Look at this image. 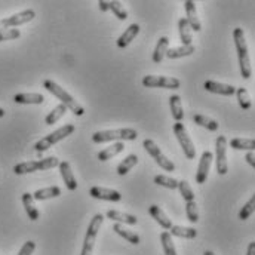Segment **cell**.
I'll list each match as a JSON object with an SVG mask.
<instances>
[{
    "instance_id": "6da1fadb",
    "label": "cell",
    "mask_w": 255,
    "mask_h": 255,
    "mask_svg": "<svg viewBox=\"0 0 255 255\" xmlns=\"http://www.w3.org/2000/svg\"><path fill=\"white\" fill-rule=\"evenodd\" d=\"M233 39H235V46L238 51L241 74L244 79L248 80L253 76V67H251V60H250V54H248V45L245 40V33L241 27H236L233 30Z\"/></svg>"
},
{
    "instance_id": "7a4b0ae2",
    "label": "cell",
    "mask_w": 255,
    "mask_h": 255,
    "mask_svg": "<svg viewBox=\"0 0 255 255\" xmlns=\"http://www.w3.org/2000/svg\"><path fill=\"white\" fill-rule=\"evenodd\" d=\"M43 88L48 91V92H51L54 97H57L60 101H61V104L65 106V109H68L74 116H83L85 115V109L67 92V91H64V88H61L58 83H55L54 80H51V79H46L45 82H43Z\"/></svg>"
},
{
    "instance_id": "3957f363",
    "label": "cell",
    "mask_w": 255,
    "mask_h": 255,
    "mask_svg": "<svg viewBox=\"0 0 255 255\" xmlns=\"http://www.w3.org/2000/svg\"><path fill=\"white\" fill-rule=\"evenodd\" d=\"M138 133L132 128H122V129H109V130H98L92 135V141L95 144L110 142V141H133L136 139Z\"/></svg>"
},
{
    "instance_id": "277c9868",
    "label": "cell",
    "mask_w": 255,
    "mask_h": 255,
    "mask_svg": "<svg viewBox=\"0 0 255 255\" xmlns=\"http://www.w3.org/2000/svg\"><path fill=\"white\" fill-rule=\"evenodd\" d=\"M60 165L58 157L51 156L46 159H40V160H31V162H21L18 165L13 166V172L16 175H24V174H31L36 171H48L51 168H55Z\"/></svg>"
},
{
    "instance_id": "5b68a950",
    "label": "cell",
    "mask_w": 255,
    "mask_h": 255,
    "mask_svg": "<svg viewBox=\"0 0 255 255\" xmlns=\"http://www.w3.org/2000/svg\"><path fill=\"white\" fill-rule=\"evenodd\" d=\"M74 130H76V127H74V125H64L63 128H60V129L51 132L49 135L40 138V139L34 144V148H36L37 153H43V151L49 150L54 144L60 142L61 139L67 138L68 135H71Z\"/></svg>"
},
{
    "instance_id": "8992f818",
    "label": "cell",
    "mask_w": 255,
    "mask_h": 255,
    "mask_svg": "<svg viewBox=\"0 0 255 255\" xmlns=\"http://www.w3.org/2000/svg\"><path fill=\"white\" fill-rule=\"evenodd\" d=\"M103 221H104V215H101V214H95L94 218L91 220V223L88 226L85 241H83V248H82V254L80 255H92L95 239H97V235H98V232L101 229Z\"/></svg>"
},
{
    "instance_id": "52a82bcc",
    "label": "cell",
    "mask_w": 255,
    "mask_h": 255,
    "mask_svg": "<svg viewBox=\"0 0 255 255\" xmlns=\"http://www.w3.org/2000/svg\"><path fill=\"white\" fill-rule=\"evenodd\" d=\"M142 147L145 148V151L154 159V162L163 169V171H175V165H174V162L171 160V159H168L163 153H162V150L157 147V144L153 141V139H148V138H145L144 141H142Z\"/></svg>"
},
{
    "instance_id": "ba28073f",
    "label": "cell",
    "mask_w": 255,
    "mask_h": 255,
    "mask_svg": "<svg viewBox=\"0 0 255 255\" xmlns=\"http://www.w3.org/2000/svg\"><path fill=\"white\" fill-rule=\"evenodd\" d=\"M227 138L224 135H220L215 141V165H217V174L226 175L229 172V163H227Z\"/></svg>"
},
{
    "instance_id": "9c48e42d",
    "label": "cell",
    "mask_w": 255,
    "mask_h": 255,
    "mask_svg": "<svg viewBox=\"0 0 255 255\" xmlns=\"http://www.w3.org/2000/svg\"><path fill=\"white\" fill-rule=\"evenodd\" d=\"M174 133H175V136H177V139H178V142H180V145H181V148H183V151L186 154V157L193 160L194 156H196V147H194L191 138L187 133L186 127L181 122H177L174 125Z\"/></svg>"
},
{
    "instance_id": "30bf717a",
    "label": "cell",
    "mask_w": 255,
    "mask_h": 255,
    "mask_svg": "<svg viewBox=\"0 0 255 255\" xmlns=\"http://www.w3.org/2000/svg\"><path fill=\"white\" fill-rule=\"evenodd\" d=\"M142 85L145 88H163V89H178L181 82L175 77L166 76H144Z\"/></svg>"
},
{
    "instance_id": "8fae6325",
    "label": "cell",
    "mask_w": 255,
    "mask_h": 255,
    "mask_svg": "<svg viewBox=\"0 0 255 255\" xmlns=\"http://www.w3.org/2000/svg\"><path fill=\"white\" fill-rule=\"evenodd\" d=\"M36 16V12L33 9H25L22 12H18L9 18H4V19H0V31L1 30H6L9 27H18V25H22V24H27L30 21H33Z\"/></svg>"
},
{
    "instance_id": "7c38bea8",
    "label": "cell",
    "mask_w": 255,
    "mask_h": 255,
    "mask_svg": "<svg viewBox=\"0 0 255 255\" xmlns=\"http://www.w3.org/2000/svg\"><path fill=\"white\" fill-rule=\"evenodd\" d=\"M212 159H214V154L211 151H203L202 153V157H200V162H199V168H197V172H196V183L197 184L206 183Z\"/></svg>"
},
{
    "instance_id": "4fadbf2b",
    "label": "cell",
    "mask_w": 255,
    "mask_h": 255,
    "mask_svg": "<svg viewBox=\"0 0 255 255\" xmlns=\"http://www.w3.org/2000/svg\"><path fill=\"white\" fill-rule=\"evenodd\" d=\"M203 88L211 92V94H218V95H224V97H232L236 94V88L232 85H226V83H220L215 80H206L203 83Z\"/></svg>"
},
{
    "instance_id": "5bb4252c",
    "label": "cell",
    "mask_w": 255,
    "mask_h": 255,
    "mask_svg": "<svg viewBox=\"0 0 255 255\" xmlns=\"http://www.w3.org/2000/svg\"><path fill=\"white\" fill-rule=\"evenodd\" d=\"M89 194L94 199H100V200H109V202H121L122 200V194L118 190H112V189H106V187H92L89 190Z\"/></svg>"
},
{
    "instance_id": "9a60e30c",
    "label": "cell",
    "mask_w": 255,
    "mask_h": 255,
    "mask_svg": "<svg viewBox=\"0 0 255 255\" xmlns=\"http://www.w3.org/2000/svg\"><path fill=\"white\" fill-rule=\"evenodd\" d=\"M184 7H186V21L189 22L190 28L193 31H200L202 30V24L199 21V16H197V10H196V3L187 0L184 1Z\"/></svg>"
},
{
    "instance_id": "2e32d148",
    "label": "cell",
    "mask_w": 255,
    "mask_h": 255,
    "mask_svg": "<svg viewBox=\"0 0 255 255\" xmlns=\"http://www.w3.org/2000/svg\"><path fill=\"white\" fill-rule=\"evenodd\" d=\"M60 168V174H61V178L64 180V184L65 187L70 191H74L77 189V181H76V177L71 171V166L68 162H60L58 165Z\"/></svg>"
},
{
    "instance_id": "e0dca14e",
    "label": "cell",
    "mask_w": 255,
    "mask_h": 255,
    "mask_svg": "<svg viewBox=\"0 0 255 255\" xmlns=\"http://www.w3.org/2000/svg\"><path fill=\"white\" fill-rule=\"evenodd\" d=\"M148 212H150V215L159 223V226H162L165 230H169L174 224H172V221H171V218H168V215L163 212V209L160 208V206H157V205H151L150 208H148Z\"/></svg>"
},
{
    "instance_id": "ac0fdd59",
    "label": "cell",
    "mask_w": 255,
    "mask_h": 255,
    "mask_svg": "<svg viewBox=\"0 0 255 255\" xmlns=\"http://www.w3.org/2000/svg\"><path fill=\"white\" fill-rule=\"evenodd\" d=\"M138 33H139V25L138 24H130L127 30L119 36V39H118V48L124 49V48L129 46L130 42L138 36Z\"/></svg>"
},
{
    "instance_id": "d6986e66",
    "label": "cell",
    "mask_w": 255,
    "mask_h": 255,
    "mask_svg": "<svg viewBox=\"0 0 255 255\" xmlns=\"http://www.w3.org/2000/svg\"><path fill=\"white\" fill-rule=\"evenodd\" d=\"M107 218L119 223V224H129V226H135L138 223V218L135 215H130V214H125V212H121V211H116V209H110L107 211L106 214Z\"/></svg>"
},
{
    "instance_id": "ffe728a7",
    "label": "cell",
    "mask_w": 255,
    "mask_h": 255,
    "mask_svg": "<svg viewBox=\"0 0 255 255\" xmlns=\"http://www.w3.org/2000/svg\"><path fill=\"white\" fill-rule=\"evenodd\" d=\"M22 205H24V209H25L28 218L31 221H37L39 217H40V212L34 206V199H33V194L31 193H24L22 194Z\"/></svg>"
},
{
    "instance_id": "44dd1931",
    "label": "cell",
    "mask_w": 255,
    "mask_h": 255,
    "mask_svg": "<svg viewBox=\"0 0 255 255\" xmlns=\"http://www.w3.org/2000/svg\"><path fill=\"white\" fill-rule=\"evenodd\" d=\"M124 150H125V144H124V142H121V141H119V142H115V144H112L110 147L101 150V151L98 153V159H100L101 162H106V160H109V159L118 156V154L122 153Z\"/></svg>"
},
{
    "instance_id": "7402d4cb",
    "label": "cell",
    "mask_w": 255,
    "mask_h": 255,
    "mask_svg": "<svg viewBox=\"0 0 255 255\" xmlns=\"http://www.w3.org/2000/svg\"><path fill=\"white\" fill-rule=\"evenodd\" d=\"M13 101L16 104H42L45 101V97L42 94H16L13 97Z\"/></svg>"
},
{
    "instance_id": "603a6c76",
    "label": "cell",
    "mask_w": 255,
    "mask_h": 255,
    "mask_svg": "<svg viewBox=\"0 0 255 255\" xmlns=\"http://www.w3.org/2000/svg\"><path fill=\"white\" fill-rule=\"evenodd\" d=\"M178 31H180V40L183 46H190L193 45V36H191V28L186 18H181L178 21Z\"/></svg>"
},
{
    "instance_id": "cb8c5ba5",
    "label": "cell",
    "mask_w": 255,
    "mask_h": 255,
    "mask_svg": "<svg viewBox=\"0 0 255 255\" xmlns=\"http://www.w3.org/2000/svg\"><path fill=\"white\" fill-rule=\"evenodd\" d=\"M61 196V189L58 186H52V187H46V189H39L33 193V199L34 200H48V199H54Z\"/></svg>"
},
{
    "instance_id": "d4e9b609",
    "label": "cell",
    "mask_w": 255,
    "mask_h": 255,
    "mask_svg": "<svg viewBox=\"0 0 255 255\" xmlns=\"http://www.w3.org/2000/svg\"><path fill=\"white\" fill-rule=\"evenodd\" d=\"M169 107H171V115L175 122H181L184 119V112L181 106V98L180 95H172L169 98Z\"/></svg>"
},
{
    "instance_id": "484cf974",
    "label": "cell",
    "mask_w": 255,
    "mask_h": 255,
    "mask_svg": "<svg viewBox=\"0 0 255 255\" xmlns=\"http://www.w3.org/2000/svg\"><path fill=\"white\" fill-rule=\"evenodd\" d=\"M168 48H169V39L165 37V36L160 37L159 42H157V45H156V48H154V52H153V63H162V60L166 55Z\"/></svg>"
},
{
    "instance_id": "4316f807",
    "label": "cell",
    "mask_w": 255,
    "mask_h": 255,
    "mask_svg": "<svg viewBox=\"0 0 255 255\" xmlns=\"http://www.w3.org/2000/svg\"><path fill=\"white\" fill-rule=\"evenodd\" d=\"M194 52V46H178V48H171L166 51V55L169 60H177V58H183V57H190L191 54Z\"/></svg>"
},
{
    "instance_id": "83f0119b",
    "label": "cell",
    "mask_w": 255,
    "mask_h": 255,
    "mask_svg": "<svg viewBox=\"0 0 255 255\" xmlns=\"http://www.w3.org/2000/svg\"><path fill=\"white\" fill-rule=\"evenodd\" d=\"M113 230H115L121 238H124L125 241H128L129 244H132V245H138V244H139V236H138V235H135L133 232H130V230L125 229V227H124V224L116 223V224L113 226Z\"/></svg>"
},
{
    "instance_id": "f1b7e54d",
    "label": "cell",
    "mask_w": 255,
    "mask_h": 255,
    "mask_svg": "<svg viewBox=\"0 0 255 255\" xmlns=\"http://www.w3.org/2000/svg\"><path fill=\"white\" fill-rule=\"evenodd\" d=\"M171 233L172 236H177V238H183V239H194L197 236V230H194L193 227H183V226H172L171 229Z\"/></svg>"
},
{
    "instance_id": "f546056e",
    "label": "cell",
    "mask_w": 255,
    "mask_h": 255,
    "mask_svg": "<svg viewBox=\"0 0 255 255\" xmlns=\"http://www.w3.org/2000/svg\"><path fill=\"white\" fill-rule=\"evenodd\" d=\"M230 147L235 150H247V151H254L255 141L253 138H233L230 141Z\"/></svg>"
},
{
    "instance_id": "4dcf8cb0",
    "label": "cell",
    "mask_w": 255,
    "mask_h": 255,
    "mask_svg": "<svg viewBox=\"0 0 255 255\" xmlns=\"http://www.w3.org/2000/svg\"><path fill=\"white\" fill-rule=\"evenodd\" d=\"M193 122L196 124V125H199V127L202 128H206L208 130H217L218 129V122L217 121H214V119H211V118H208V116H203V115H193Z\"/></svg>"
},
{
    "instance_id": "1f68e13d",
    "label": "cell",
    "mask_w": 255,
    "mask_h": 255,
    "mask_svg": "<svg viewBox=\"0 0 255 255\" xmlns=\"http://www.w3.org/2000/svg\"><path fill=\"white\" fill-rule=\"evenodd\" d=\"M138 163V156L136 154H129L127 156L118 166V174L119 175H127L128 172Z\"/></svg>"
},
{
    "instance_id": "d6a6232c",
    "label": "cell",
    "mask_w": 255,
    "mask_h": 255,
    "mask_svg": "<svg viewBox=\"0 0 255 255\" xmlns=\"http://www.w3.org/2000/svg\"><path fill=\"white\" fill-rule=\"evenodd\" d=\"M160 242H162V248H163L165 255H177L175 245H174V242H172V238H171L169 232H163V233L160 235Z\"/></svg>"
},
{
    "instance_id": "836d02e7",
    "label": "cell",
    "mask_w": 255,
    "mask_h": 255,
    "mask_svg": "<svg viewBox=\"0 0 255 255\" xmlns=\"http://www.w3.org/2000/svg\"><path fill=\"white\" fill-rule=\"evenodd\" d=\"M236 95H238V103H239L242 110H250L253 107L251 97H250V94H248V91L245 88H238Z\"/></svg>"
},
{
    "instance_id": "e575fe53",
    "label": "cell",
    "mask_w": 255,
    "mask_h": 255,
    "mask_svg": "<svg viewBox=\"0 0 255 255\" xmlns=\"http://www.w3.org/2000/svg\"><path fill=\"white\" fill-rule=\"evenodd\" d=\"M65 112H67L65 106H63V104L57 106V107L45 118V124H46V125H54V124H57V122L63 118L64 115H65Z\"/></svg>"
},
{
    "instance_id": "d590c367",
    "label": "cell",
    "mask_w": 255,
    "mask_h": 255,
    "mask_svg": "<svg viewBox=\"0 0 255 255\" xmlns=\"http://www.w3.org/2000/svg\"><path fill=\"white\" fill-rule=\"evenodd\" d=\"M154 183L157 186H162V187L171 189V190H175L178 187V180H175L172 177H168V175H156L154 177Z\"/></svg>"
},
{
    "instance_id": "8d00e7d4",
    "label": "cell",
    "mask_w": 255,
    "mask_h": 255,
    "mask_svg": "<svg viewBox=\"0 0 255 255\" xmlns=\"http://www.w3.org/2000/svg\"><path fill=\"white\" fill-rule=\"evenodd\" d=\"M178 190H180V194L183 196V199L186 200V202H193L194 200V191L190 187V184L186 181V180H183V181H178V187H177Z\"/></svg>"
},
{
    "instance_id": "74e56055",
    "label": "cell",
    "mask_w": 255,
    "mask_h": 255,
    "mask_svg": "<svg viewBox=\"0 0 255 255\" xmlns=\"http://www.w3.org/2000/svg\"><path fill=\"white\" fill-rule=\"evenodd\" d=\"M109 7H110V10L118 16V19L125 21L128 18L127 9L124 7V4H122L121 1H109Z\"/></svg>"
},
{
    "instance_id": "f35d334b",
    "label": "cell",
    "mask_w": 255,
    "mask_h": 255,
    "mask_svg": "<svg viewBox=\"0 0 255 255\" xmlns=\"http://www.w3.org/2000/svg\"><path fill=\"white\" fill-rule=\"evenodd\" d=\"M254 208H255V197L253 196V197L245 203V206H242V209L239 211V220H242V221L248 220V218L254 214Z\"/></svg>"
},
{
    "instance_id": "ab89813d",
    "label": "cell",
    "mask_w": 255,
    "mask_h": 255,
    "mask_svg": "<svg viewBox=\"0 0 255 255\" xmlns=\"http://www.w3.org/2000/svg\"><path fill=\"white\" fill-rule=\"evenodd\" d=\"M186 214L190 223H197L199 221V211H197V205L196 202H186Z\"/></svg>"
},
{
    "instance_id": "60d3db41",
    "label": "cell",
    "mask_w": 255,
    "mask_h": 255,
    "mask_svg": "<svg viewBox=\"0 0 255 255\" xmlns=\"http://www.w3.org/2000/svg\"><path fill=\"white\" fill-rule=\"evenodd\" d=\"M19 36H21V31L18 28H6L0 31V42L13 40V39H18Z\"/></svg>"
},
{
    "instance_id": "b9f144b4",
    "label": "cell",
    "mask_w": 255,
    "mask_h": 255,
    "mask_svg": "<svg viewBox=\"0 0 255 255\" xmlns=\"http://www.w3.org/2000/svg\"><path fill=\"white\" fill-rule=\"evenodd\" d=\"M34 250H36V244L33 241H28V242H25L22 245V248L19 250L18 255H31L34 253Z\"/></svg>"
},
{
    "instance_id": "7bdbcfd3",
    "label": "cell",
    "mask_w": 255,
    "mask_h": 255,
    "mask_svg": "<svg viewBox=\"0 0 255 255\" xmlns=\"http://www.w3.org/2000/svg\"><path fill=\"white\" fill-rule=\"evenodd\" d=\"M245 159H247V162L251 165V166H255V156H254V151H248L247 153V156H245Z\"/></svg>"
},
{
    "instance_id": "ee69618b",
    "label": "cell",
    "mask_w": 255,
    "mask_h": 255,
    "mask_svg": "<svg viewBox=\"0 0 255 255\" xmlns=\"http://www.w3.org/2000/svg\"><path fill=\"white\" fill-rule=\"evenodd\" d=\"M98 6H100V9H101L103 12H106V10L110 9V7H109V1H106V0H100V1H98Z\"/></svg>"
},
{
    "instance_id": "f6af8a7d",
    "label": "cell",
    "mask_w": 255,
    "mask_h": 255,
    "mask_svg": "<svg viewBox=\"0 0 255 255\" xmlns=\"http://www.w3.org/2000/svg\"><path fill=\"white\" fill-rule=\"evenodd\" d=\"M247 255H255V242H251L248 245V251H247Z\"/></svg>"
},
{
    "instance_id": "bcb514c9",
    "label": "cell",
    "mask_w": 255,
    "mask_h": 255,
    "mask_svg": "<svg viewBox=\"0 0 255 255\" xmlns=\"http://www.w3.org/2000/svg\"><path fill=\"white\" fill-rule=\"evenodd\" d=\"M203 255H215V254H214L212 251H205V253H203Z\"/></svg>"
},
{
    "instance_id": "7dc6e473",
    "label": "cell",
    "mask_w": 255,
    "mask_h": 255,
    "mask_svg": "<svg viewBox=\"0 0 255 255\" xmlns=\"http://www.w3.org/2000/svg\"><path fill=\"white\" fill-rule=\"evenodd\" d=\"M3 116H4V110H3V109L0 107V118H3Z\"/></svg>"
}]
</instances>
